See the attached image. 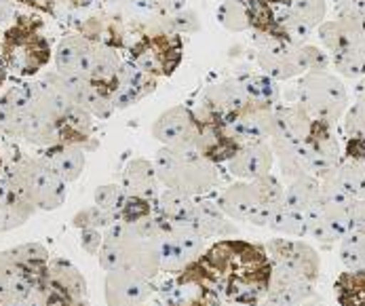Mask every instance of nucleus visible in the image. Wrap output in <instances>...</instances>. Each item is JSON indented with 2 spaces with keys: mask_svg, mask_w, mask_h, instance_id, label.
Wrapping results in <instances>:
<instances>
[{
  "mask_svg": "<svg viewBox=\"0 0 365 306\" xmlns=\"http://www.w3.org/2000/svg\"><path fill=\"white\" fill-rule=\"evenodd\" d=\"M175 279L199 283L232 305L258 306L270 290L272 262L260 243L228 237L211 243Z\"/></svg>",
  "mask_w": 365,
  "mask_h": 306,
  "instance_id": "f257e3e1",
  "label": "nucleus"
},
{
  "mask_svg": "<svg viewBox=\"0 0 365 306\" xmlns=\"http://www.w3.org/2000/svg\"><path fill=\"white\" fill-rule=\"evenodd\" d=\"M153 163L163 188L178 190L195 199L205 197L220 184L215 163L199 153L195 144L160 146Z\"/></svg>",
  "mask_w": 365,
  "mask_h": 306,
  "instance_id": "f03ea898",
  "label": "nucleus"
},
{
  "mask_svg": "<svg viewBox=\"0 0 365 306\" xmlns=\"http://www.w3.org/2000/svg\"><path fill=\"white\" fill-rule=\"evenodd\" d=\"M100 266L104 270H131L142 277L155 279L160 272L157 239H148L131 224L118 222L104 233L100 252Z\"/></svg>",
  "mask_w": 365,
  "mask_h": 306,
  "instance_id": "7ed1b4c3",
  "label": "nucleus"
},
{
  "mask_svg": "<svg viewBox=\"0 0 365 306\" xmlns=\"http://www.w3.org/2000/svg\"><path fill=\"white\" fill-rule=\"evenodd\" d=\"M51 61V47L36 17H17L2 32V66L17 78L36 76Z\"/></svg>",
  "mask_w": 365,
  "mask_h": 306,
  "instance_id": "20e7f679",
  "label": "nucleus"
},
{
  "mask_svg": "<svg viewBox=\"0 0 365 306\" xmlns=\"http://www.w3.org/2000/svg\"><path fill=\"white\" fill-rule=\"evenodd\" d=\"M2 182L11 184L36 209L53 211L66 201V184L43 156H19L2 167Z\"/></svg>",
  "mask_w": 365,
  "mask_h": 306,
  "instance_id": "39448f33",
  "label": "nucleus"
},
{
  "mask_svg": "<svg viewBox=\"0 0 365 306\" xmlns=\"http://www.w3.org/2000/svg\"><path fill=\"white\" fill-rule=\"evenodd\" d=\"M298 103L314 121H323L334 127L349 110V91L344 83L329 72H309L300 76Z\"/></svg>",
  "mask_w": 365,
  "mask_h": 306,
  "instance_id": "423d86ee",
  "label": "nucleus"
},
{
  "mask_svg": "<svg viewBox=\"0 0 365 306\" xmlns=\"http://www.w3.org/2000/svg\"><path fill=\"white\" fill-rule=\"evenodd\" d=\"M184 57V43L182 34L163 32V30H148L138 36V41L129 47V59L146 70L157 78L171 76Z\"/></svg>",
  "mask_w": 365,
  "mask_h": 306,
  "instance_id": "0eeeda50",
  "label": "nucleus"
},
{
  "mask_svg": "<svg viewBox=\"0 0 365 306\" xmlns=\"http://www.w3.org/2000/svg\"><path fill=\"white\" fill-rule=\"evenodd\" d=\"M264 248L272 262V272L317 283L321 260L313 250V245L298 241V239L279 237V239H270Z\"/></svg>",
  "mask_w": 365,
  "mask_h": 306,
  "instance_id": "6e6552de",
  "label": "nucleus"
},
{
  "mask_svg": "<svg viewBox=\"0 0 365 306\" xmlns=\"http://www.w3.org/2000/svg\"><path fill=\"white\" fill-rule=\"evenodd\" d=\"M217 203L230 220L250 222L252 226H260V228H268L270 215L277 207L262 197L256 180H252V182L241 180L237 184H230L228 188H224Z\"/></svg>",
  "mask_w": 365,
  "mask_h": 306,
  "instance_id": "1a4fd4ad",
  "label": "nucleus"
},
{
  "mask_svg": "<svg viewBox=\"0 0 365 306\" xmlns=\"http://www.w3.org/2000/svg\"><path fill=\"white\" fill-rule=\"evenodd\" d=\"M41 290L51 306H89L87 281L68 260L51 257Z\"/></svg>",
  "mask_w": 365,
  "mask_h": 306,
  "instance_id": "9d476101",
  "label": "nucleus"
},
{
  "mask_svg": "<svg viewBox=\"0 0 365 306\" xmlns=\"http://www.w3.org/2000/svg\"><path fill=\"white\" fill-rule=\"evenodd\" d=\"M224 121L243 144L270 142L277 133V108L252 100H247L235 114Z\"/></svg>",
  "mask_w": 365,
  "mask_h": 306,
  "instance_id": "9b49d317",
  "label": "nucleus"
},
{
  "mask_svg": "<svg viewBox=\"0 0 365 306\" xmlns=\"http://www.w3.org/2000/svg\"><path fill=\"white\" fill-rule=\"evenodd\" d=\"M197 116H199V131H197L195 146L199 148V153L215 165L222 163L226 165L228 160H232L243 148V142L230 131L226 121L201 112H197Z\"/></svg>",
  "mask_w": 365,
  "mask_h": 306,
  "instance_id": "f8f14e48",
  "label": "nucleus"
},
{
  "mask_svg": "<svg viewBox=\"0 0 365 306\" xmlns=\"http://www.w3.org/2000/svg\"><path fill=\"white\" fill-rule=\"evenodd\" d=\"M2 133L9 138H19L43 151L59 144L57 123L34 108L17 114H2Z\"/></svg>",
  "mask_w": 365,
  "mask_h": 306,
  "instance_id": "ddd939ff",
  "label": "nucleus"
},
{
  "mask_svg": "<svg viewBox=\"0 0 365 306\" xmlns=\"http://www.w3.org/2000/svg\"><path fill=\"white\" fill-rule=\"evenodd\" d=\"M256 59L264 74L272 76L274 81H292L296 76H304L298 47L285 45L270 36L254 32Z\"/></svg>",
  "mask_w": 365,
  "mask_h": 306,
  "instance_id": "4468645a",
  "label": "nucleus"
},
{
  "mask_svg": "<svg viewBox=\"0 0 365 306\" xmlns=\"http://www.w3.org/2000/svg\"><path fill=\"white\" fill-rule=\"evenodd\" d=\"M153 279L131 270H110L104 279V300L108 306H144L155 296Z\"/></svg>",
  "mask_w": 365,
  "mask_h": 306,
  "instance_id": "2eb2a0df",
  "label": "nucleus"
},
{
  "mask_svg": "<svg viewBox=\"0 0 365 306\" xmlns=\"http://www.w3.org/2000/svg\"><path fill=\"white\" fill-rule=\"evenodd\" d=\"M307 153H309V167H311V175L317 180H323L327 175H331L344 160V153L336 140L334 127L317 121L314 123L311 138L304 142Z\"/></svg>",
  "mask_w": 365,
  "mask_h": 306,
  "instance_id": "dca6fc26",
  "label": "nucleus"
},
{
  "mask_svg": "<svg viewBox=\"0 0 365 306\" xmlns=\"http://www.w3.org/2000/svg\"><path fill=\"white\" fill-rule=\"evenodd\" d=\"M199 131V116L186 106L167 108L153 125V138L163 146L195 144Z\"/></svg>",
  "mask_w": 365,
  "mask_h": 306,
  "instance_id": "f3484780",
  "label": "nucleus"
},
{
  "mask_svg": "<svg viewBox=\"0 0 365 306\" xmlns=\"http://www.w3.org/2000/svg\"><path fill=\"white\" fill-rule=\"evenodd\" d=\"M317 34L331 57L365 45V15H338L336 19H325L317 28Z\"/></svg>",
  "mask_w": 365,
  "mask_h": 306,
  "instance_id": "a211bd4d",
  "label": "nucleus"
},
{
  "mask_svg": "<svg viewBox=\"0 0 365 306\" xmlns=\"http://www.w3.org/2000/svg\"><path fill=\"white\" fill-rule=\"evenodd\" d=\"M32 87H34L32 108L43 112L45 116L53 118L55 123L76 106L72 93H70L66 76H61L57 70L55 72H45L41 78L32 81Z\"/></svg>",
  "mask_w": 365,
  "mask_h": 306,
  "instance_id": "6ab92c4d",
  "label": "nucleus"
},
{
  "mask_svg": "<svg viewBox=\"0 0 365 306\" xmlns=\"http://www.w3.org/2000/svg\"><path fill=\"white\" fill-rule=\"evenodd\" d=\"M157 76L148 74L146 70L135 66L131 59L123 61L116 83H114V93H112L116 110H125V108H131L138 102H142L157 89Z\"/></svg>",
  "mask_w": 365,
  "mask_h": 306,
  "instance_id": "aec40b11",
  "label": "nucleus"
},
{
  "mask_svg": "<svg viewBox=\"0 0 365 306\" xmlns=\"http://www.w3.org/2000/svg\"><path fill=\"white\" fill-rule=\"evenodd\" d=\"M96 43L85 39L81 32L66 34L53 53L55 70L63 76H85L89 72V61Z\"/></svg>",
  "mask_w": 365,
  "mask_h": 306,
  "instance_id": "412c9836",
  "label": "nucleus"
},
{
  "mask_svg": "<svg viewBox=\"0 0 365 306\" xmlns=\"http://www.w3.org/2000/svg\"><path fill=\"white\" fill-rule=\"evenodd\" d=\"M49 262H51V255H49L47 248L43 243H21L17 248L4 250L2 257H0V264L11 266L17 272H21L38 290H41V285L45 281Z\"/></svg>",
  "mask_w": 365,
  "mask_h": 306,
  "instance_id": "4be33fe9",
  "label": "nucleus"
},
{
  "mask_svg": "<svg viewBox=\"0 0 365 306\" xmlns=\"http://www.w3.org/2000/svg\"><path fill=\"white\" fill-rule=\"evenodd\" d=\"M245 102H247V96H245L241 81L239 78H226V81L211 83L205 87V91L201 96V106L197 112L217 116V118H228Z\"/></svg>",
  "mask_w": 365,
  "mask_h": 306,
  "instance_id": "5701e85b",
  "label": "nucleus"
},
{
  "mask_svg": "<svg viewBox=\"0 0 365 306\" xmlns=\"http://www.w3.org/2000/svg\"><path fill=\"white\" fill-rule=\"evenodd\" d=\"M272 165H274V153L270 142H247L232 160L226 163L230 175L247 182L268 175L272 171Z\"/></svg>",
  "mask_w": 365,
  "mask_h": 306,
  "instance_id": "b1692460",
  "label": "nucleus"
},
{
  "mask_svg": "<svg viewBox=\"0 0 365 306\" xmlns=\"http://www.w3.org/2000/svg\"><path fill=\"white\" fill-rule=\"evenodd\" d=\"M127 195L142 197L148 201H157L158 195L163 193V184L158 180L157 167L153 160L146 158H131L123 169V184Z\"/></svg>",
  "mask_w": 365,
  "mask_h": 306,
  "instance_id": "393cba45",
  "label": "nucleus"
},
{
  "mask_svg": "<svg viewBox=\"0 0 365 306\" xmlns=\"http://www.w3.org/2000/svg\"><path fill=\"white\" fill-rule=\"evenodd\" d=\"M190 224L205 239H228L239 233L237 226L230 222V218L222 211L220 203L213 199H205V197H197Z\"/></svg>",
  "mask_w": 365,
  "mask_h": 306,
  "instance_id": "a878e982",
  "label": "nucleus"
},
{
  "mask_svg": "<svg viewBox=\"0 0 365 306\" xmlns=\"http://www.w3.org/2000/svg\"><path fill=\"white\" fill-rule=\"evenodd\" d=\"M57 133H59V144H72V146H83V148L96 146L93 116L81 106H74L70 112H66L57 121Z\"/></svg>",
  "mask_w": 365,
  "mask_h": 306,
  "instance_id": "bb28decb",
  "label": "nucleus"
},
{
  "mask_svg": "<svg viewBox=\"0 0 365 306\" xmlns=\"http://www.w3.org/2000/svg\"><path fill=\"white\" fill-rule=\"evenodd\" d=\"M313 116L300 106H277V133L274 138L287 140V142H307L314 129Z\"/></svg>",
  "mask_w": 365,
  "mask_h": 306,
  "instance_id": "cd10ccee",
  "label": "nucleus"
},
{
  "mask_svg": "<svg viewBox=\"0 0 365 306\" xmlns=\"http://www.w3.org/2000/svg\"><path fill=\"white\" fill-rule=\"evenodd\" d=\"M43 160L63 182H76L85 171V148L72 144H57L41 154Z\"/></svg>",
  "mask_w": 365,
  "mask_h": 306,
  "instance_id": "c85d7f7f",
  "label": "nucleus"
},
{
  "mask_svg": "<svg viewBox=\"0 0 365 306\" xmlns=\"http://www.w3.org/2000/svg\"><path fill=\"white\" fill-rule=\"evenodd\" d=\"M36 211L38 209L21 193H17L11 184L2 182V190H0V222H2L0 228H2V233L24 226Z\"/></svg>",
  "mask_w": 365,
  "mask_h": 306,
  "instance_id": "c756f323",
  "label": "nucleus"
},
{
  "mask_svg": "<svg viewBox=\"0 0 365 306\" xmlns=\"http://www.w3.org/2000/svg\"><path fill=\"white\" fill-rule=\"evenodd\" d=\"M274 158H279V167L281 173L287 182L298 180L302 175H311V167H309V153L304 142L296 144V142H287L281 138H272L270 140Z\"/></svg>",
  "mask_w": 365,
  "mask_h": 306,
  "instance_id": "7c9ffc66",
  "label": "nucleus"
},
{
  "mask_svg": "<svg viewBox=\"0 0 365 306\" xmlns=\"http://www.w3.org/2000/svg\"><path fill=\"white\" fill-rule=\"evenodd\" d=\"M76 32H81L85 39H89L96 45H106V47H114V49L125 45L123 21L112 15H91L78 26Z\"/></svg>",
  "mask_w": 365,
  "mask_h": 306,
  "instance_id": "2f4dec72",
  "label": "nucleus"
},
{
  "mask_svg": "<svg viewBox=\"0 0 365 306\" xmlns=\"http://www.w3.org/2000/svg\"><path fill=\"white\" fill-rule=\"evenodd\" d=\"M197 199L178 190H169L163 188V193L158 195L155 201V211L163 218V222L169 224H182V222H190L192 220V211H195Z\"/></svg>",
  "mask_w": 365,
  "mask_h": 306,
  "instance_id": "473e14b6",
  "label": "nucleus"
},
{
  "mask_svg": "<svg viewBox=\"0 0 365 306\" xmlns=\"http://www.w3.org/2000/svg\"><path fill=\"white\" fill-rule=\"evenodd\" d=\"M266 296L285 300V302H289V305L294 306H300L302 302H307L309 298L314 296V283L313 281H307V279H296V277L272 272L270 290H268Z\"/></svg>",
  "mask_w": 365,
  "mask_h": 306,
  "instance_id": "72a5a7b5",
  "label": "nucleus"
},
{
  "mask_svg": "<svg viewBox=\"0 0 365 306\" xmlns=\"http://www.w3.org/2000/svg\"><path fill=\"white\" fill-rule=\"evenodd\" d=\"M268 228L272 233H277L279 237L302 239V237H307V218H304V211L294 209V207H289V205L283 201V203L274 207V211L270 215V222H268Z\"/></svg>",
  "mask_w": 365,
  "mask_h": 306,
  "instance_id": "f704fd0d",
  "label": "nucleus"
},
{
  "mask_svg": "<svg viewBox=\"0 0 365 306\" xmlns=\"http://www.w3.org/2000/svg\"><path fill=\"white\" fill-rule=\"evenodd\" d=\"M158 245V257H160V270L169 272V275H182L190 264V255L182 250V245L173 239V235L165 228L157 239Z\"/></svg>",
  "mask_w": 365,
  "mask_h": 306,
  "instance_id": "c9c22d12",
  "label": "nucleus"
},
{
  "mask_svg": "<svg viewBox=\"0 0 365 306\" xmlns=\"http://www.w3.org/2000/svg\"><path fill=\"white\" fill-rule=\"evenodd\" d=\"M334 294L340 306H365V268L340 272L334 283Z\"/></svg>",
  "mask_w": 365,
  "mask_h": 306,
  "instance_id": "e433bc0d",
  "label": "nucleus"
},
{
  "mask_svg": "<svg viewBox=\"0 0 365 306\" xmlns=\"http://www.w3.org/2000/svg\"><path fill=\"white\" fill-rule=\"evenodd\" d=\"M239 81L245 89L247 100L274 106V108L281 102V87H279V81H274L272 76L260 72V74H245Z\"/></svg>",
  "mask_w": 365,
  "mask_h": 306,
  "instance_id": "4c0bfd02",
  "label": "nucleus"
},
{
  "mask_svg": "<svg viewBox=\"0 0 365 306\" xmlns=\"http://www.w3.org/2000/svg\"><path fill=\"white\" fill-rule=\"evenodd\" d=\"M321 201V180L314 175H302L298 180L287 182L285 188V203L294 209L307 211L309 207Z\"/></svg>",
  "mask_w": 365,
  "mask_h": 306,
  "instance_id": "58836bf2",
  "label": "nucleus"
},
{
  "mask_svg": "<svg viewBox=\"0 0 365 306\" xmlns=\"http://www.w3.org/2000/svg\"><path fill=\"white\" fill-rule=\"evenodd\" d=\"M304 218H307V237H311L314 243H319L321 248L329 250L334 243H340V237L338 233L331 228L329 220L325 218V211H323V203H314L313 207H309L304 211Z\"/></svg>",
  "mask_w": 365,
  "mask_h": 306,
  "instance_id": "ea45409f",
  "label": "nucleus"
},
{
  "mask_svg": "<svg viewBox=\"0 0 365 306\" xmlns=\"http://www.w3.org/2000/svg\"><path fill=\"white\" fill-rule=\"evenodd\" d=\"M217 21L228 32H245L252 28L250 9L245 0H224L217 9Z\"/></svg>",
  "mask_w": 365,
  "mask_h": 306,
  "instance_id": "a19ab883",
  "label": "nucleus"
},
{
  "mask_svg": "<svg viewBox=\"0 0 365 306\" xmlns=\"http://www.w3.org/2000/svg\"><path fill=\"white\" fill-rule=\"evenodd\" d=\"M340 264L344 270H361L365 268V233L351 230L340 241Z\"/></svg>",
  "mask_w": 365,
  "mask_h": 306,
  "instance_id": "79ce46f5",
  "label": "nucleus"
},
{
  "mask_svg": "<svg viewBox=\"0 0 365 306\" xmlns=\"http://www.w3.org/2000/svg\"><path fill=\"white\" fill-rule=\"evenodd\" d=\"M157 30L163 32H173V34H190V32H199L201 30V19L195 11L182 9L178 13H169V15H160L157 13Z\"/></svg>",
  "mask_w": 365,
  "mask_h": 306,
  "instance_id": "37998d69",
  "label": "nucleus"
},
{
  "mask_svg": "<svg viewBox=\"0 0 365 306\" xmlns=\"http://www.w3.org/2000/svg\"><path fill=\"white\" fill-rule=\"evenodd\" d=\"M331 66L346 78H365V45L334 55Z\"/></svg>",
  "mask_w": 365,
  "mask_h": 306,
  "instance_id": "c03bdc74",
  "label": "nucleus"
},
{
  "mask_svg": "<svg viewBox=\"0 0 365 306\" xmlns=\"http://www.w3.org/2000/svg\"><path fill=\"white\" fill-rule=\"evenodd\" d=\"M118 222H120V218L116 213L104 211V209H100L96 203L85 207L83 211H78L74 215V220H72V224L76 228H81V230H87V228H96V230H102L104 228V230H108V228H112Z\"/></svg>",
  "mask_w": 365,
  "mask_h": 306,
  "instance_id": "a18cd8bd",
  "label": "nucleus"
},
{
  "mask_svg": "<svg viewBox=\"0 0 365 306\" xmlns=\"http://www.w3.org/2000/svg\"><path fill=\"white\" fill-rule=\"evenodd\" d=\"M292 9L313 30H317L327 17V2L325 0H292Z\"/></svg>",
  "mask_w": 365,
  "mask_h": 306,
  "instance_id": "49530a36",
  "label": "nucleus"
},
{
  "mask_svg": "<svg viewBox=\"0 0 365 306\" xmlns=\"http://www.w3.org/2000/svg\"><path fill=\"white\" fill-rule=\"evenodd\" d=\"M298 55H300V63H302L304 74H309V72H329L331 55L323 51L321 47L311 45V43L300 45L298 47Z\"/></svg>",
  "mask_w": 365,
  "mask_h": 306,
  "instance_id": "de8ad7c7",
  "label": "nucleus"
},
{
  "mask_svg": "<svg viewBox=\"0 0 365 306\" xmlns=\"http://www.w3.org/2000/svg\"><path fill=\"white\" fill-rule=\"evenodd\" d=\"M125 188L123 186H116V184H104V186H98L96 195H93V203L98 205L100 209L110 211V213H116L120 218V207L125 203Z\"/></svg>",
  "mask_w": 365,
  "mask_h": 306,
  "instance_id": "09e8293b",
  "label": "nucleus"
},
{
  "mask_svg": "<svg viewBox=\"0 0 365 306\" xmlns=\"http://www.w3.org/2000/svg\"><path fill=\"white\" fill-rule=\"evenodd\" d=\"M155 211V201L142 199V197H125V203L120 207V222L125 224H135L140 220H144L146 215H150Z\"/></svg>",
  "mask_w": 365,
  "mask_h": 306,
  "instance_id": "8fccbe9b",
  "label": "nucleus"
},
{
  "mask_svg": "<svg viewBox=\"0 0 365 306\" xmlns=\"http://www.w3.org/2000/svg\"><path fill=\"white\" fill-rule=\"evenodd\" d=\"M342 131L346 138H365V100H355L342 118Z\"/></svg>",
  "mask_w": 365,
  "mask_h": 306,
  "instance_id": "3c124183",
  "label": "nucleus"
},
{
  "mask_svg": "<svg viewBox=\"0 0 365 306\" xmlns=\"http://www.w3.org/2000/svg\"><path fill=\"white\" fill-rule=\"evenodd\" d=\"M81 245L87 254L100 255L102 252V245H104V235L96 228H87V230H81Z\"/></svg>",
  "mask_w": 365,
  "mask_h": 306,
  "instance_id": "603ef678",
  "label": "nucleus"
},
{
  "mask_svg": "<svg viewBox=\"0 0 365 306\" xmlns=\"http://www.w3.org/2000/svg\"><path fill=\"white\" fill-rule=\"evenodd\" d=\"M148 6L155 11V13H160V15H169V13H178L184 9L186 0H146Z\"/></svg>",
  "mask_w": 365,
  "mask_h": 306,
  "instance_id": "864d4df0",
  "label": "nucleus"
},
{
  "mask_svg": "<svg viewBox=\"0 0 365 306\" xmlns=\"http://www.w3.org/2000/svg\"><path fill=\"white\" fill-rule=\"evenodd\" d=\"M338 15H365V0H336Z\"/></svg>",
  "mask_w": 365,
  "mask_h": 306,
  "instance_id": "5fc2aeb1",
  "label": "nucleus"
},
{
  "mask_svg": "<svg viewBox=\"0 0 365 306\" xmlns=\"http://www.w3.org/2000/svg\"><path fill=\"white\" fill-rule=\"evenodd\" d=\"M351 230H364L365 233V199L353 201V228Z\"/></svg>",
  "mask_w": 365,
  "mask_h": 306,
  "instance_id": "6e6d98bb",
  "label": "nucleus"
},
{
  "mask_svg": "<svg viewBox=\"0 0 365 306\" xmlns=\"http://www.w3.org/2000/svg\"><path fill=\"white\" fill-rule=\"evenodd\" d=\"M21 2L36 6V9H43V11H53V4H55V0H21Z\"/></svg>",
  "mask_w": 365,
  "mask_h": 306,
  "instance_id": "4d7b16f0",
  "label": "nucleus"
},
{
  "mask_svg": "<svg viewBox=\"0 0 365 306\" xmlns=\"http://www.w3.org/2000/svg\"><path fill=\"white\" fill-rule=\"evenodd\" d=\"M355 100H365V78H359L355 85Z\"/></svg>",
  "mask_w": 365,
  "mask_h": 306,
  "instance_id": "13d9d810",
  "label": "nucleus"
},
{
  "mask_svg": "<svg viewBox=\"0 0 365 306\" xmlns=\"http://www.w3.org/2000/svg\"><path fill=\"white\" fill-rule=\"evenodd\" d=\"M300 306H325V305H323V300H321V298H319V296L314 294L313 298H309L307 302H302Z\"/></svg>",
  "mask_w": 365,
  "mask_h": 306,
  "instance_id": "bf43d9fd",
  "label": "nucleus"
},
{
  "mask_svg": "<svg viewBox=\"0 0 365 306\" xmlns=\"http://www.w3.org/2000/svg\"><path fill=\"white\" fill-rule=\"evenodd\" d=\"M144 306H150V305H144Z\"/></svg>",
  "mask_w": 365,
  "mask_h": 306,
  "instance_id": "052dcab7",
  "label": "nucleus"
}]
</instances>
